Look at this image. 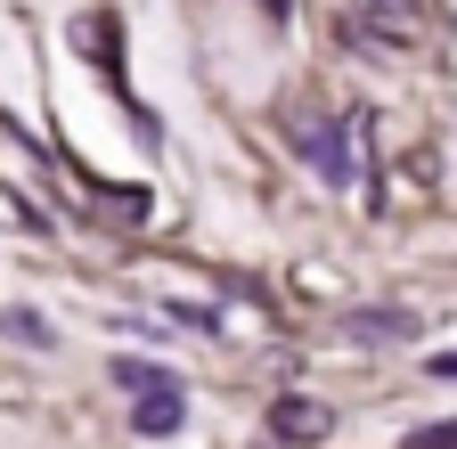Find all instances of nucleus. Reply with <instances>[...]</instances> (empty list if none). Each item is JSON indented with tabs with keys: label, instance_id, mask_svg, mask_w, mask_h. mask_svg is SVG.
<instances>
[{
	"label": "nucleus",
	"instance_id": "nucleus-1",
	"mask_svg": "<svg viewBox=\"0 0 457 449\" xmlns=\"http://www.w3.org/2000/svg\"><path fill=\"white\" fill-rule=\"evenodd\" d=\"M286 131L303 139V163H311L327 188H343V180L360 172V155H352V147H360V123H319V115H303V106H295V115H286Z\"/></svg>",
	"mask_w": 457,
	"mask_h": 449
},
{
	"label": "nucleus",
	"instance_id": "nucleus-7",
	"mask_svg": "<svg viewBox=\"0 0 457 449\" xmlns=\"http://www.w3.org/2000/svg\"><path fill=\"white\" fill-rule=\"evenodd\" d=\"M114 384H123V392H163L171 376H163V368H147V360H114Z\"/></svg>",
	"mask_w": 457,
	"mask_h": 449
},
{
	"label": "nucleus",
	"instance_id": "nucleus-4",
	"mask_svg": "<svg viewBox=\"0 0 457 449\" xmlns=\"http://www.w3.org/2000/svg\"><path fill=\"white\" fill-rule=\"evenodd\" d=\"M180 417H188L180 384H163V392H139V401H131V433H147V441H171V433H180Z\"/></svg>",
	"mask_w": 457,
	"mask_h": 449
},
{
	"label": "nucleus",
	"instance_id": "nucleus-8",
	"mask_svg": "<svg viewBox=\"0 0 457 449\" xmlns=\"http://www.w3.org/2000/svg\"><path fill=\"white\" fill-rule=\"evenodd\" d=\"M400 449H457V417H449V425H417Z\"/></svg>",
	"mask_w": 457,
	"mask_h": 449
},
{
	"label": "nucleus",
	"instance_id": "nucleus-5",
	"mask_svg": "<svg viewBox=\"0 0 457 449\" xmlns=\"http://www.w3.org/2000/svg\"><path fill=\"white\" fill-rule=\"evenodd\" d=\"M368 25L392 41H417L425 33V0H368Z\"/></svg>",
	"mask_w": 457,
	"mask_h": 449
},
{
	"label": "nucleus",
	"instance_id": "nucleus-3",
	"mask_svg": "<svg viewBox=\"0 0 457 449\" xmlns=\"http://www.w3.org/2000/svg\"><path fill=\"white\" fill-rule=\"evenodd\" d=\"M270 433H278V441H295V449H311V441H327V433H335V409H327V401H311V392H286V401L270 409Z\"/></svg>",
	"mask_w": 457,
	"mask_h": 449
},
{
	"label": "nucleus",
	"instance_id": "nucleus-6",
	"mask_svg": "<svg viewBox=\"0 0 457 449\" xmlns=\"http://www.w3.org/2000/svg\"><path fill=\"white\" fill-rule=\"evenodd\" d=\"M0 335H17V344L49 352V319H33V311H0Z\"/></svg>",
	"mask_w": 457,
	"mask_h": 449
},
{
	"label": "nucleus",
	"instance_id": "nucleus-9",
	"mask_svg": "<svg viewBox=\"0 0 457 449\" xmlns=\"http://www.w3.org/2000/svg\"><path fill=\"white\" fill-rule=\"evenodd\" d=\"M433 376H457V352H433Z\"/></svg>",
	"mask_w": 457,
	"mask_h": 449
},
{
	"label": "nucleus",
	"instance_id": "nucleus-2",
	"mask_svg": "<svg viewBox=\"0 0 457 449\" xmlns=\"http://www.w3.org/2000/svg\"><path fill=\"white\" fill-rule=\"evenodd\" d=\"M335 335H343V344H360V352H392V344H417L425 319L400 311V303H368V311H343Z\"/></svg>",
	"mask_w": 457,
	"mask_h": 449
}]
</instances>
